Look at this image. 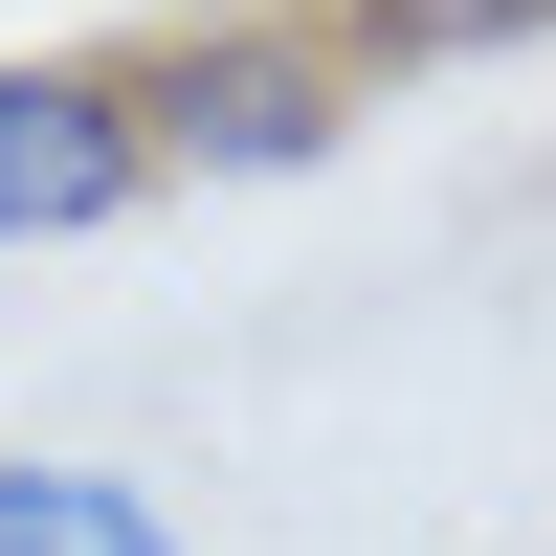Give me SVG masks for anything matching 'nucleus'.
I'll return each instance as SVG.
<instances>
[{"instance_id":"1","label":"nucleus","mask_w":556,"mask_h":556,"mask_svg":"<svg viewBox=\"0 0 556 556\" xmlns=\"http://www.w3.org/2000/svg\"><path fill=\"white\" fill-rule=\"evenodd\" d=\"M112 67H134V156L156 178H312L356 134V67L290 23V0H201V23L112 45Z\"/></svg>"},{"instance_id":"2","label":"nucleus","mask_w":556,"mask_h":556,"mask_svg":"<svg viewBox=\"0 0 556 556\" xmlns=\"http://www.w3.org/2000/svg\"><path fill=\"white\" fill-rule=\"evenodd\" d=\"M156 201V156H134V67L112 45H23L0 67V245H89V223Z\"/></svg>"},{"instance_id":"3","label":"nucleus","mask_w":556,"mask_h":556,"mask_svg":"<svg viewBox=\"0 0 556 556\" xmlns=\"http://www.w3.org/2000/svg\"><path fill=\"white\" fill-rule=\"evenodd\" d=\"M312 45H334L356 89H424V67H513V45H556V0H290Z\"/></svg>"},{"instance_id":"4","label":"nucleus","mask_w":556,"mask_h":556,"mask_svg":"<svg viewBox=\"0 0 556 556\" xmlns=\"http://www.w3.org/2000/svg\"><path fill=\"white\" fill-rule=\"evenodd\" d=\"M0 556H178V513L134 468H67V445H0Z\"/></svg>"}]
</instances>
